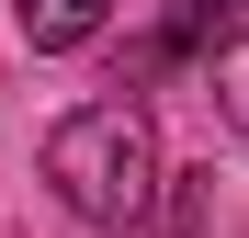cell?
<instances>
[{"mask_svg":"<svg viewBox=\"0 0 249 238\" xmlns=\"http://www.w3.org/2000/svg\"><path fill=\"white\" fill-rule=\"evenodd\" d=\"M113 0H23V46L34 57H68V46H91Z\"/></svg>","mask_w":249,"mask_h":238,"instance_id":"obj_3","label":"cell"},{"mask_svg":"<svg viewBox=\"0 0 249 238\" xmlns=\"http://www.w3.org/2000/svg\"><path fill=\"white\" fill-rule=\"evenodd\" d=\"M249 34V0H170V23H159V46L170 57H215Z\"/></svg>","mask_w":249,"mask_h":238,"instance_id":"obj_2","label":"cell"},{"mask_svg":"<svg viewBox=\"0 0 249 238\" xmlns=\"http://www.w3.org/2000/svg\"><path fill=\"white\" fill-rule=\"evenodd\" d=\"M215 102H227V125H249V34L227 46V68H215Z\"/></svg>","mask_w":249,"mask_h":238,"instance_id":"obj_4","label":"cell"},{"mask_svg":"<svg viewBox=\"0 0 249 238\" xmlns=\"http://www.w3.org/2000/svg\"><path fill=\"white\" fill-rule=\"evenodd\" d=\"M46 182H57V204L91 216V227H147V204H159V125L136 102L57 113L46 125Z\"/></svg>","mask_w":249,"mask_h":238,"instance_id":"obj_1","label":"cell"}]
</instances>
